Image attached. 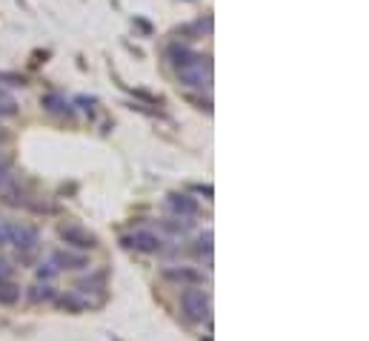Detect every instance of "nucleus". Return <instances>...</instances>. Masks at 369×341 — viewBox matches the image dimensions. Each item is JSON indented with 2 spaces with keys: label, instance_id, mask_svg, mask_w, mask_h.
<instances>
[{
  "label": "nucleus",
  "instance_id": "f257e3e1",
  "mask_svg": "<svg viewBox=\"0 0 369 341\" xmlns=\"http://www.w3.org/2000/svg\"><path fill=\"white\" fill-rule=\"evenodd\" d=\"M181 313L186 321H206L212 318V298L201 287H183L181 293Z\"/></svg>",
  "mask_w": 369,
  "mask_h": 341
},
{
  "label": "nucleus",
  "instance_id": "f03ea898",
  "mask_svg": "<svg viewBox=\"0 0 369 341\" xmlns=\"http://www.w3.org/2000/svg\"><path fill=\"white\" fill-rule=\"evenodd\" d=\"M174 72H178L181 86H186V89H209L212 86V64H209V58H201V61L189 64L183 69H174Z\"/></svg>",
  "mask_w": 369,
  "mask_h": 341
},
{
  "label": "nucleus",
  "instance_id": "7ed1b4c3",
  "mask_svg": "<svg viewBox=\"0 0 369 341\" xmlns=\"http://www.w3.org/2000/svg\"><path fill=\"white\" fill-rule=\"evenodd\" d=\"M121 244L126 250H134V253H143V255H154V253H163V238L152 230H134V233H126L121 238Z\"/></svg>",
  "mask_w": 369,
  "mask_h": 341
},
{
  "label": "nucleus",
  "instance_id": "20e7f679",
  "mask_svg": "<svg viewBox=\"0 0 369 341\" xmlns=\"http://www.w3.org/2000/svg\"><path fill=\"white\" fill-rule=\"evenodd\" d=\"M9 244H14L21 258H26L32 250H37V244H41V235H37L34 226L29 224H9Z\"/></svg>",
  "mask_w": 369,
  "mask_h": 341
},
{
  "label": "nucleus",
  "instance_id": "39448f33",
  "mask_svg": "<svg viewBox=\"0 0 369 341\" xmlns=\"http://www.w3.org/2000/svg\"><path fill=\"white\" fill-rule=\"evenodd\" d=\"M163 281H172V284H181V287H201L206 281V275L195 267H186V264H178V267H163Z\"/></svg>",
  "mask_w": 369,
  "mask_h": 341
},
{
  "label": "nucleus",
  "instance_id": "423d86ee",
  "mask_svg": "<svg viewBox=\"0 0 369 341\" xmlns=\"http://www.w3.org/2000/svg\"><path fill=\"white\" fill-rule=\"evenodd\" d=\"M61 238L69 244V247H74V250H94V247H98V235L83 230V226H77V224L61 226Z\"/></svg>",
  "mask_w": 369,
  "mask_h": 341
},
{
  "label": "nucleus",
  "instance_id": "0eeeda50",
  "mask_svg": "<svg viewBox=\"0 0 369 341\" xmlns=\"http://www.w3.org/2000/svg\"><path fill=\"white\" fill-rule=\"evenodd\" d=\"M52 264L57 270H72V273H81V270H92V261L86 253H72V250H57L52 253Z\"/></svg>",
  "mask_w": 369,
  "mask_h": 341
},
{
  "label": "nucleus",
  "instance_id": "6e6552de",
  "mask_svg": "<svg viewBox=\"0 0 369 341\" xmlns=\"http://www.w3.org/2000/svg\"><path fill=\"white\" fill-rule=\"evenodd\" d=\"M166 206H169L174 215H181V218H195L201 213V204L192 198V195H183V193H172L166 198Z\"/></svg>",
  "mask_w": 369,
  "mask_h": 341
},
{
  "label": "nucleus",
  "instance_id": "1a4fd4ad",
  "mask_svg": "<svg viewBox=\"0 0 369 341\" xmlns=\"http://www.w3.org/2000/svg\"><path fill=\"white\" fill-rule=\"evenodd\" d=\"M203 55H198L195 49H189V46H183V43H172L169 49H166V61L174 66V69H183V66H189V64H195V61H201Z\"/></svg>",
  "mask_w": 369,
  "mask_h": 341
},
{
  "label": "nucleus",
  "instance_id": "9d476101",
  "mask_svg": "<svg viewBox=\"0 0 369 341\" xmlns=\"http://www.w3.org/2000/svg\"><path fill=\"white\" fill-rule=\"evenodd\" d=\"M103 290H106V273H92L89 270L86 278L74 281V293H81V295H86V293H103Z\"/></svg>",
  "mask_w": 369,
  "mask_h": 341
},
{
  "label": "nucleus",
  "instance_id": "9b49d317",
  "mask_svg": "<svg viewBox=\"0 0 369 341\" xmlns=\"http://www.w3.org/2000/svg\"><path fill=\"white\" fill-rule=\"evenodd\" d=\"M52 301H54V304L61 307V310H72V313H81V310L89 307V301H86L81 293H63V295H54Z\"/></svg>",
  "mask_w": 369,
  "mask_h": 341
},
{
  "label": "nucleus",
  "instance_id": "f8f14e48",
  "mask_svg": "<svg viewBox=\"0 0 369 341\" xmlns=\"http://www.w3.org/2000/svg\"><path fill=\"white\" fill-rule=\"evenodd\" d=\"M192 226H195V221H192V218H181V215L161 221V230H163V233H169V235H181V238H183L186 233H192Z\"/></svg>",
  "mask_w": 369,
  "mask_h": 341
},
{
  "label": "nucleus",
  "instance_id": "ddd939ff",
  "mask_svg": "<svg viewBox=\"0 0 369 341\" xmlns=\"http://www.w3.org/2000/svg\"><path fill=\"white\" fill-rule=\"evenodd\" d=\"M21 295H23L21 284H14L12 278H9V281H0V304H3V307L17 304V301H21Z\"/></svg>",
  "mask_w": 369,
  "mask_h": 341
},
{
  "label": "nucleus",
  "instance_id": "4468645a",
  "mask_svg": "<svg viewBox=\"0 0 369 341\" xmlns=\"http://www.w3.org/2000/svg\"><path fill=\"white\" fill-rule=\"evenodd\" d=\"M57 293H54V287L49 281H43V284H34V287H29L26 290V298L29 301H34V304H41V301H52Z\"/></svg>",
  "mask_w": 369,
  "mask_h": 341
},
{
  "label": "nucleus",
  "instance_id": "2eb2a0df",
  "mask_svg": "<svg viewBox=\"0 0 369 341\" xmlns=\"http://www.w3.org/2000/svg\"><path fill=\"white\" fill-rule=\"evenodd\" d=\"M43 109L46 112H52V115H69V104L61 98V95H46V98H43Z\"/></svg>",
  "mask_w": 369,
  "mask_h": 341
},
{
  "label": "nucleus",
  "instance_id": "dca6fc26",
  "mask_svg": "<svg viewBox=\"0 0 369 341\" xmlns=\"http://www.w3.org/2000/svg\"><path fill=\"white\" fill-rule=\"evenodd\" d=\"M0 115H6V118L17 115V101L12 98L6 89H0Z\"/></svg>",
  "mask_w": 369,
  "mask_h": 341
},
{
  "label": "nucleus",
  "instance_id": "f3484780",
  "mask_svg": "<svg viewBox=\"0 0 369 341\" xmlns=\"http://www.w3.org/2000/svg\"><path fill=\"white\" fill-rule=\"evenodd\" d=\"M57 273H61V270H57L52 261H46V264L41 261V264H37V267H34V275H37V281H52Z\"/></svg>",
  "mask_w": 369,
  "mask_h": 341
},
{
  "label": "nucleus",
  "instance_id": "a211bd4d",
  "mask_svg": "<svg viewBox=\"0 0 369 341\" xmlns=\"http://www.w3.org/2000/svg\"><path fill=\"white\" fill-rule=\"evenodd\" d=\"M195 253H198V255H206V258L212 255V230H206V233L195 241Z\"/></svg>",
  "mask_w": 369,
  "mask_h": 341
},
{
  "label": "nucleus",
  "instance_id": "6ab92c4d",
  "mask_svg": "<svg viewBox=\"0 0 369 341\" xmlns=\"http://www.w3.org/2000/svg\"><path fill=\"white\" fill-rule=\"evenodd\" d=\"M12 278V264L6 258H0V281H9Z\"/></svg>",
  "mask_w": 369,
  "mask_h": 341
},
{
  "label": "nucleus",
  "instance_id": "aec40b11",
  "mask_svg": "<svg viewBox=\"0 0 369 341\" xmlns=\"http://www.w3.org/2000/svg\"><path fill=\"white\" fill-rule=\"evenodd\" d=\"M9 244V224L0 221V247H6Z\"/></svg>",
  "mask_w": 369,
  "mask_h": 341
},
{
  "label": "nucleus",
  "instance_id": "412c9836",
  "mask_svg": "<svg viewBox=\"0 0 369 341\" xmlns=\"http://www.w3.org/2000/svg\"><path fill=\"white\" fill-rule=\"evenodd\" d=\"M6 141H9V132H6V129H3V126H0V146H3V144H6Z\"/></svg>",
  "mask_w": 369,
  "mask_h": 341
}]
</instances>
